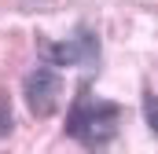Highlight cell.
<instances>
[{"label": "cell", "instance_id": "4", "mask_svg": "<svg viewBox=\"0 0 158 154\" xmlns=\"http://www.w3.org/2000/svg\"><path fill=\"white\" fill-rule=\"evenodd\" d=\"M11 128H15V117H11V103H7V95L0 92V140H4V136H11Z\"/></svg>", "mask_w": 158, "mask_h": 154}, {"label": "cell", "instance_id": "2", "mask_svg": "<svg viewBox=\"0 0 158 154\" xmlns=\"http://www.w3.org/2000/svg\"><path fill=\"white\" fill-rule=\"evenodd\" d=\"M40 55L48 66H85L96 70L99 66V37L81 26L70 40H40Z\"/></svg>", "mask_w": 158, "mask_h": 154}, {"label": "cell", "instance_id": "5", "mask_svg": "<svg viewBox=\"0 0 158 154\" xmlns=\"http://www.w3.org/2000/svg\"><path fill=\"white\" fill-rule=\"evenodd\" d=\"M143 117H147V128H155V92L143 88Z\"/></svg>", "mask_w": 158, "mask_h": 154}, {"label": "cell", "instance_id": "1", "mask_svg": "<svg viewBox=\"0 0 158 154\" xmlns=\"http://www.w3.org/2000/svg\"><path fill=\"white\" fill-rule=\"evenodd\" d=\"M118 125H121L118 103L96 99V95H88V88H81V95L70 107V117H66V136H74L88 151H103L118 136Z\"/></svg>", "mask_w": 158, "mask_h": 154}, {"label": "cell", "instance_id": "3", "mask_svg": "<svg viewBox=\"0 0 158 154\" xmlns=\"http://www.w3.org/2000/svg\"><path fill=\"white\" fill-rule=\"evenodd\" d=\"M22 95H26V107L33 117H52L63 103V77L55 66H37L33 74L26 77L22 84Z\"/></svg>", "mask_w": 158, "mask_h": 154}]
</instances>
